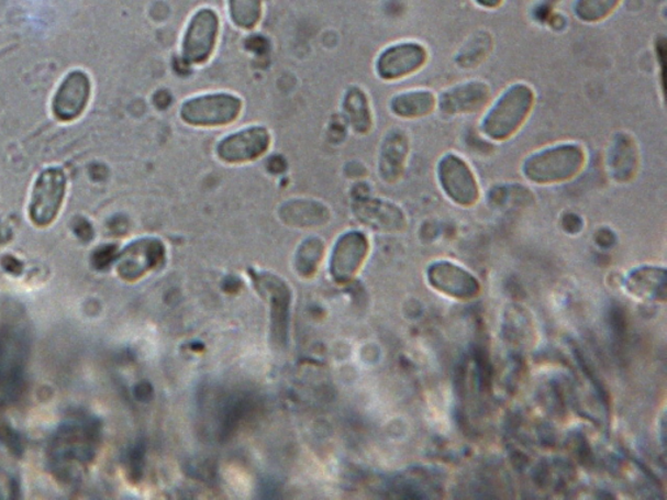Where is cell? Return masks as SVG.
<instances>
[{
	"label": "cell",
	"instance_id": "cell-25",
	"mask_svg": "<svg viewBox=\"0 0 667 500\" xmlns=\"http://www.w3.org/2000/svg\"><path fill=\"white\" fill-rule=\"evenodd\" d=\"M116 259V248L114 245L101 246L93 253V266L98 270L108 269V267L112 264V260Z\"/></svg>",
	"mask_w": 667,
	"mask_h": 500
},
{
	"label": "cell",
	"instance_id": "cell-12",
	"mask_svg": "<svg viewBox=\"0 0 667 500\" xmlns=\"http://www.w3.org/2000/svg\"><path fill=\"white\" fill-rule=\"evenodd\" d=\"M369 251L367 236L353 231L336 242L333 251L330 271L336 281H348L360 269Z\"/></svg>",
	"mask_w": 667,
	"mask_h": 500
},
{
	"label": "cell",
	"instance_id": "cell-4",
	"mask_svg": "<svg viewBox=\"0 0 667 500\" xmlns=\"http://www.w3.org/2000/svg\"><path fill=\"white\" fill-rule=\"evenodd\" d=\"M241 98L230 93H214L192 98L182 103L181 121L193 126H222L234 123L241 115Z\"/></svg>",
	"mask_w": 667,
	"mask_h": 500
},
{
	"label": "cell",
	"instance_id": "cell-3",
	"mask_svg": "<svg viewBox=\"0 0 667 500\" xmlns=\"http://www.w3.org/2000/svg\"><path fill=\"white\" fill-rule=\"evenodd\" d=\"M97 427L84 422L63 426L52 446L56 469L65 480H74L93 459L97 447Z\"/></svg>",
	"mask_w": 667,
	"mask_h": 500
},
{
	"label": "cell",
	"instance_id": "cell-19",
	"mask_svg": "<svg viewBox=\"0 0 667 500\" xmlns=\"http://www.w3.org/2000/svg\"><path fill=\"white\" fill-rule=\"evenodd\" d=\"M282 220L298 227H311L327 222L326 208L312 201H293L286 203L282 209Z\"/></svg>",
	"mask_w": 667,
	"mask_h": 500
},
{
	"label": "cell",
	"instance_id": "cell-5",
	"mask_svg": "<svg viewBox=\"0 0 667 500\" xmlns=\"http://www.w3.org/2000/svg\"><path fill=\"white\" fill-rule=\"evenodd\" d=\"M437 178L442 190L456 205L474 207L480 199V187L473 168L456 154L448 153L437 166Z\"/></svg>",
	"mask_w": 667,
	"mask_h": 500
},
{
	"label": "cell",
	"instance_id": "cell-1",
	"mask_svg": "<svg viewBox=\"0 0 667 500\" xmlns=\"http://www.w3.org/2000/svg\"><path fill=\"white\" fill-rule=\"evenodd\" d=\"M586 152L578 144L565 143L531 154L523 162L526 180L540 186L559 185L577 178L586 166Z\"/></svg>",
	"mask_w": 667,
	"mask_h": 500
},
{
	"label": "cell",
	"instance_id": "cell-15",
	"mask_svg": "<svg viewBox=\"0 0 667 500\" xmlns=\"http://www.w3.org/2000/svg\"><path fill=\"white\" fill-rule=\"evenodd\" d=\"M164 244L156 238H143L124 249L119 258L118 271L125 280H135L164 259Z\"/></svg>",
	"mask_w": 667,
	"mask_h": 500
},
{
	"label": "cell",
	"instance_id": "cell-9",
	"mask_svg": "<svg viewBox=\"0 0 667 500\" xmlns=\"http://www.w3.org/2000/svg\"><path fill=\"white\" fill-rule=\"evenodd\" d=\"M426 62L427 52L423 45L418 42H402L379 54L376 70L382 80L396 81L419 73Z\"/></svg>",
	"mask_w": 667,
	"mask_h": 500
},
{
	"label": "cell",
	"instance_id": "cell-18",
	"mask_svg": "<svg viewBox=\"0 0 667 500\" xmlns=\"http://www.w3.org/2000/svg\"><path fill=\"white\" fill-rule=\"evenodd\" d=\"M437 108V97L430 90H410L392 98V114L403 119H420L431 115Z\"/></svg>",
	"mask_w": 667,
	"mask_h": 500
},
{
	"label": "cell",
	"instance_id": "cell-21",
	"mask_svg": "<svg viewBox=\"0 0 667 500\" xmlns=\"http://www.w3.org/2000/svg\"><path fill=\"white\" fill-rule=\"evenodd\" d=\"M409 153V143L403 133L396 132L386 141L381 170L386 178H399L404 168V162Z\"/></svg>",
	"mask_w": 667,
	"mask_h": 500
},
{
	"label": "cell",
	"instance_id": "cell-29",
	"mask_svg": "<svg viewBox=\"0 0 667 500\" xmlns=\"http://www.w3.org/2000/svg\"><path fill=\"white\" fill-rule=\"evenodd\" d=\"M11 237V232L9 229L3 227L2 224H0V244L7 243L10 241Z\"/></svg>",
	"mask_w": 667,
	"mask_h": 500
},
{
	"label": "cell",
	"instance_id": "cell-14",
	"mask_svg": "<svg viewBox=\"0 0 667 500\" xmlns=\"http://www.w3.org/2000/svg\"><path fill=\"white\" fill-rule=\"evenodd\" d=\"M255 280L258 291L270 301L273 335L278 344H285L291 299L289 287L285 285L284 280L271 274H257Z\"/></svg>",
	"mask_w": 667,
	"mask_h": 500
},
{
	"label": "cell",
	"instance_id": "cell-13",
	"mask_svg": "<svg viewBox=\"0 0 667 500\" xmlns=\"http://www.w3.org/2000/svg\"><path fill=\"white\" fill-rule=\"evenodd\" d=\"M89 97V77L81 70H75L66 77L54 98L53 111L55 116L63 122L74 121L86 110Z\"/></svg>",
	"mask_w": 667,
	"mask_h": 500
},
{
	"label": "cell",
	"instance_id": "cell-16",
	"mask_svg": "<svg viewBox=\"0 0 667 500\" xmlns=\"http://www.w3.org/2000/svg\"><path fill=\"white\" fill-rule=\"evenodd\" d=\"M626 288L636 299L665 302L666 271L653 266L638 267L627 277Z\"/></svg>",
	"mask_w": 667,
	"mask_h": 500
},
{
	"label": "cell",
	"instance_id": "cell-2",
	"mask_svg": "<svg viewBox=\"0 0 667 500\" xmlns=\"http://www.w3.org/2000/svg\"><path fill=\"white\" fill-rule=\"evenodd\" d=\"M533 104L535 91L526 84H514L503 91L483 116V135L493 141H505L516 135L529 119Z\"/></svg>",
	"mask_w": 667,
	"mask_h": 500
},
{
	"label": "cell",
	"instance_id": "cell-7",
	"mask_svg": "<svg viewBox=\"0 0 667 500\" xmlns=\"http://www.w3.org/2000/svg\"><path fill=\"white\" fill-rule=\"evenodd\" d=\"M218 32H220V18L215 11L202 9L196 12L182 38V58L189 65L207 63L214 52Z\"/></svg>",
	"mask_w": 667,
	"mask_h": 500
},
{
	"label": "cell",
	"instance_id": "cell-20",
	"mask_svg": "<svg viewBox=\"0 0 667 500\" xmlns=\"http://www.w3.org/2000/svg\"><path fill=\"white\" fill-rule=\"evenodd\" d=\"M344 112H346L348 123L355 132L368 133L371 129V112L368 98L359 88H351L344 97Z\"/></svg>",
	"mask_w": 667,
	"mask_h": 500
},
{
	"label": "cell",
	"instance_id": "cell-22",
	"mask_svg": "<svg viewBox=\"0 0 667 500\" xmlns=\"http://www.w3.org/2000/svg\"><path fill=\"white\" fill-rule=\"evenodd\" d=\"M230 18L242 30H253L262 19L263 0H229Z\"/></svg>",
	"mask_w": 667,
	"mask_h": 500
},
{
	"label": "cell",
	"instance_id": "cell-17",
	"mask_svg": "<svg viewBox=\"0 0 667 500\" xmlns=\"http://www.w3.org/2000/svg\"><path fill=\"white\" fill-rule=\"evenodd\" d=\"M359 220L377 231H399L405 227L403 211L392 203L370 200L355 209Z\"/></svg>",
	"mask_w": 667,
	"mask_h": 500
},
{
	"label": "cell",
	"instance_id": "cell-24",
	"mask_svg": "<svg viewBox=\"0 0 667 500\" xmlns=\"http://www.w3.org/2000/svg\"><path fill=\"white\" fill-rule=\"evenodd\" d=\"M324 253V244L320 238H309L301 244L297 255V269L301 276L309 277L314 274Z\"/></svg>",
	"mask_w": 667,
	"mask_h": 500
},
{
	"label": "cell",
	"instance_id": "cell-23",
	"mask_svg": "<svg viewBox=\"0 0 667 500\" xmlns=\"http://www.w3.org/2000/svg\"><path fill=\"white\" fill-rule=\"evenodd\" d=\"M621 0H577L575 15L585 23H600L612 15Z\"/></svg>",
	"mask_w": 667,
	"mask_h": 500
},
{
	"label": "cell",
	"instance_id": "cell-26",
	"mask_svg": "<svg viewBox=\"0 0 667 500\" xmlns=\"http://www.w3.org/2000/svg\"><path fill=\"white\" fill-rule=\"evenodd\" d=\"M74 232L82 242H90L95 236V230L86 218H76L73 223Z\"/></svg>",
	"mask_w": 667,
	"mask_h": 500
},
{
	"label": "cell",
	"instance_id": "cell-11",
	"mask_svg": "<svg viewBox=\"0 0 667 500\" xmlns=\"http://www.w3.org/2000/svg\"><path fill=\"white\" fill-rule=\"evenodd\" d=\"M491 89L487 82L468 81L447 89L437 98V108L447 116L470 115L486 108Z\"/></svg>",
	"mask_w": 667,
	"mask_h": 500
},
{
	"label": "cell",
	"instance_id": "cell-8",
	"mask_svg": "<svg viewBox=\"0 0 667 500\" xmlns=\"http://www.w3.org/2000/svg\"><path fill=\"white\" fill-rule=\"evenodd\" d=\"M270 133L264 126H249L221 140L216 145V157L224 164L238 165L255 160L268 152Z\"/></svg>",
	"mask_w": 667,
	"mask_h": 500
},
{
	"label": "cell",
	"instance_id": "cell-10",
	"mask_svg": "<svg viewBox=\"0 0 667 500\" xmlns=\"http://www.w3.org/2000/svg\"><path fill=\"white\" fill-rule=\"evenodd\" d=\"M430 285L441 293L456 300H470L479 296L481 287L473 274L447 260H440L427 269Z\"/></svg>",
	"mask_w": 667,
	"mask_h": 500
},
{
	"label": "cell",
	"instance_id": "cell-28",
	"mask_svg": "<svg viewBox=\"0 0 667 500\" xmlns=\"http://www.w3.org/2000/svg\"><path fill=\"white\" fill-rule=\"evenodd\" d=\"M475 2L483 7V9L493 10L500 7L503 0H475Z\"/></svg>",
	"mask_w": 667,
	"mask_h": 500
},
{
	"label": "cell",
	"instance_id": "cell-6",
	"mask_svg": "<svg viewBox=\"0 0 667 500\" xmlns=\"http://www.w3.org/2000/svg\"><path fill=\"white\" fill-rule=\"evenodd\" d=\"M66 193V175L60 168H47L34 186L30 216L38 227H47L55 221Z\"/></svg>",
	"mask_w": 667,
	"mask_h": 500
},
{
	"label": "cell",
	"instance_id": "cell-27",
	"mask_svg": "<svg viewBox=\"0 0 667 500\" xmlns=\"http://www.w3.org/2000/svg\"><path fill=\"white\" fill-rule=\"evenodd\" d=\"M2 266L7 273L13 274V276H19V274L23 271V265H21L19 259L12 256H5L2 260Z\"/></svg>",
	"mask_w": 667,
	"mask_h": 500
}]
</instances>
